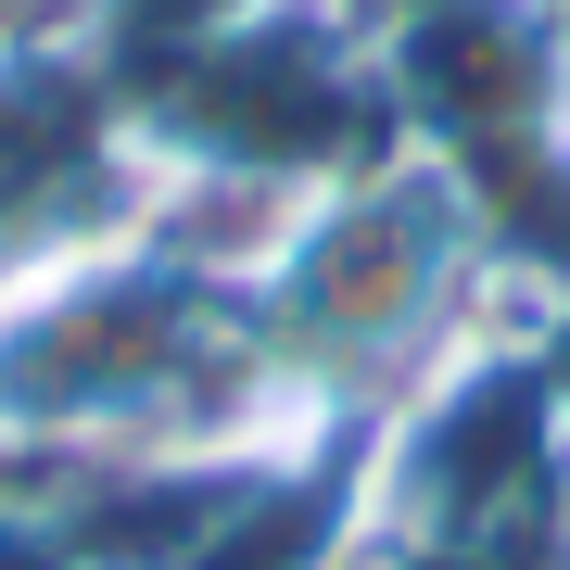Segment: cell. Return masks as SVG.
I'll return each instance as SVG.
<instances>
[{
	"label": "cell",
	"mask_w": 570,
	"mask_h": 570,
	"mask_svg": "<svg viewBox=\"0 0 570 570\" xmlns=\"http://www.w3.org/2000/svg\"><path fill=\"white\" fill-rule=\"evenodd\" d=\"M520 266L482 228V204L444 178L431 153H381L355 165L343 190H317L305 216L279 228V254L254 266V317L266 355H279L292 406L317 431L367 444L381 419H406L444 367H469L482 343H508Z\"/></svg>",
	"instance_id": "1"
},
{
	"label": "cell",
	"mask_w": 570,
	"mask_h": 570,
	"mask_svg": "<svg viewBox=\"0 0 570 570\" xmlns=\"http://www.w3.org/2000/svg\"><path fill=\"white\" fill-rule=\"evenodd\" d=\"M77 13H89V0H0V63H13V51H51V39H77Z\"/></svg>",
	"instance_id": "2"
}]
</instances>
